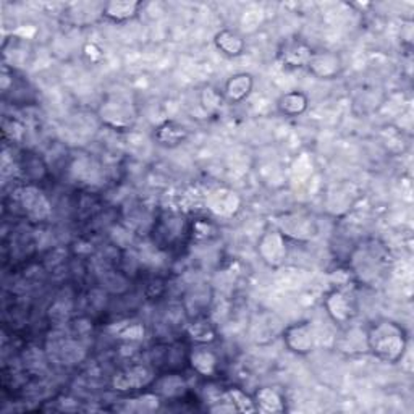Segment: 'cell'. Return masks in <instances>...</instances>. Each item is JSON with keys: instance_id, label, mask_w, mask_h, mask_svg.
Returning <instances> with one entry per match:
<instances>
[{"instance_id": "obj_1", "label": "cell", "mask_w": 414, "mask_h": 414, "mask_svg": "<svg viewBox=\"0 0 414 414\" xmlns=\"http://www.w3.org/2000/svg\"><path fill=\"white\" fill-rule=\"evenodd\" d=\"M367 345L379 360L397 362L406 348V334L395 322H379L367 334Z\"/></svg>"}, {"instance_id": "obj_2", "label": "cell", "mask_w": 414, "mask_h": 414, "mask_svg": "<svg viewBox=\"0 0 414 414\" xmlns=\"http://www.w3.org/2000/svg\"><path fill=\"white\" fill-rule=\"evenodd\" d=\"M285 342H287L288 348L292 351L298 354H306L314 348V335H312L309 325L306 322H301V324L292 325V327L287 329Z\"/></svg>"}, {"instance_id": "obj_3", "label": "cell", "mask_w": 414, "mask_h": 414, "mask_svg": "<svg viewBox=\"0 0 414 414\" xmlns=\"http://www.w3.org/2000/svg\"><path fill=\"white\" fill-rule=\"evenodd\" d=\"M151 371L144 366H133L128 367L118 375H115L113 385L117 390H135L140 387H144L151 382Z\"/></svg>"}, {"instance_id": "obj_4", "label": "cell", "mask_w": 414, "mask_h": 414, "mask_svg": "<svg viewBox=\"0 0 414 414\" xmlns=\"http://www.w3.org/2000/svg\"><path fill=\"white\" fill-rule=\"evenodd\" d=\"M311 72L320 78H330L338 73L340 61L335 54L330 52H312L311 61L307 63Z\"/></svg>"}, {"instance_id": "obj_5", "label": "cell", "mask_w": 414, "mask_h": 414, "mask_svg": "<svg viewBox=\"0 0 414 414\" xmlns=\"http://www.w3.org/2000/svg\"><path fill=\"white\" fill-rule=\"evenodd\" d=\"M18 195H20L18 196V201H20V204L25 207V210L30 215L43 217V215L47 213V202H45L43 193L34 190V188L28 186L18 191Z\"/></svg>"}, {"instance_id": "obj_6", "label": "cell", "mask_w": 414, "mask_h": 414, "mask_svg": "<svg viewBox=\"0 0 414 414\" xmlns=\"http://www.w3.org/2000/svg\"><path fill=\"white\" fill-rule=\"evenodd\" d=\"M325 306H327L329 314L334 317V320L345 322L351 316V301L342 292L330 293L327 296V301H325Z\"/></svg>"}, {"instance_id": "obj_7", "label": "cell", "mask_w": 414, "mask_h": 414, "mask_svg": "<svg viewBox=\"0 0 414 414\" xmlns=\"http://www.w3.org/2000/svg\"><path fill=\"white\" fill-rule=\"evenodd\" d=\"M252 87V80L250 75L241 73V75H235L228 80L227 86H225V96L232 102H240L250 94Z\"/></svg>"}, {"instance_id": "obj_8", "label": "cell", "mask_w": 414, "mask_h": 414, "mask_svg": "<svg viewBox=\"0 0 414 414\" xmlns=\"http://www.w3.org/2000/svg\"><path fill=\"white\" fill-rule=\"evenodd\" d=\"M283 62L290 67H303L307 65L311 61L312 50L307 47L305 43H288L285 45V50L282 52Z\"/></svg>"}, {"instance_id": "obj_9", "label": "cell", "mask_w": 414, "mask_h": 414, "mask_svg": "<svg viewBox=\"0 0 414 414\" xmlns=\"http://www.w3.org/2000/svg\"><path fill=\"white\" fill-rule=\"evenodd\" d=\"M140 7V2H107L102 7V15L112 21H125L135 17Z\"/></svg>"}, {"instance_id": "obj_10", "label": "cell", "mask_w": 414, "mask_h": 414, "mask_svg": "<svg viewBox=\"0 0 414 414\" xmlns=\"http://www.w3.org/2000/svg\"><path fill=\"white\" fill-rule=\"evenodd\" d=\"M215 44H217V47L222 50L224 54L232 55V57L243 54V50H245V41H243L241 36L230 30L220 31V33L215 36Z\"/></svg>"}, {"instance_id": "obj_11", "label": "cell", "mask_w": 414, "mask_h": 414, "mask_svg": "<svg viewBox=\"0 0 414 414\" xmlns=\"http://www.w3.org/2000/svg\"><path fill=\"white\" fill-rule=\"evenodd\" d=\"M190 362L193 369L206 377L213 375L217 369V358L213 351H207V349H195L190 354Z\"/></svg>"}, {"instance_id": "obj_12", "label": "cell", "mask_w": 414, "mask_h": 414, "mask_svg": "<svg viewBox=\"0 0 414 414\" xmlns=\"http://www.w3.org/2000/svg\"><path fill=\"white\" fill-rule=\"evenodd\" d=\"M270 240H272L274 248H270L268 243L261 241V252L265 262H269L270 265H277L283 261L285 254H287V248H285L282 235L277 232H270Z\"/></svg>"}, {"instance_id": "obj_13", "label": "cell", "mask_w": 414, "mask_h": 414, "mask_svg": "<svg viewBox=\"0 0 414 414\" xmlns=\"http://www.w3.org/2000/svg\"><path fill=\"white\" fill-rule=\"evenodd\" d=\"M307 107V99L305 94L298 93H288L282 96V99L279 100V109L280 112L285 115H290V117H296V115L303 113Z\"/></svg>"}, {"instance_id": "obj_14", "label": "cell", "mask_w": 414, "mask_h": 414, "mask_svg": "<svg viewBox=\"0 0 414 414\" xmlns=\"http://www.w3.org/2000/svg\"><path fill=\"white\" fill-rule=\"evenodd\" d=\"M256 402L257 408L262 411H282L283 409L282 398L272 389H261L256 395Z\"/></svg>"}, {"instance_id": "obj_15", "label": "cell", "mask_w": 414, "mask_h": 414, "mask_svg": "<svg viewBox=\"0 0 414 414\" xmlns=\"http://www.w3.org/2000/svg\"><path fill=\"white\" fill-rule=\"evenodd\" d=\"M185 136L186 131L180 127L173 125V123H165L157 131V140L162 144H178L182 140H185Z\"/></svg>"}, {"instance_id": "obj_16", "label": "cell", "mask_w": 414, "mask_h": 414, "mask_svg": "<svg viewBox=\"0 0 414 414\" xmlns=\"http://www.w3.org/2000/svg\"><path fill=\"white\" fill-rule=\"evenodd\" d=\"M190 332L193 335V338H196L197 342L206 343L210 342V340H214V332L209 329V325L207 324H193Z\"/></svg>"}]
</instances>
